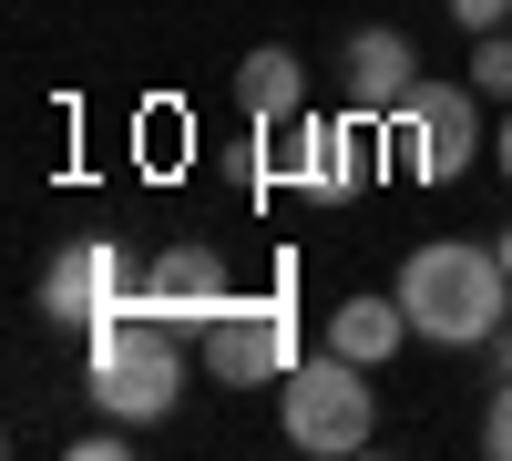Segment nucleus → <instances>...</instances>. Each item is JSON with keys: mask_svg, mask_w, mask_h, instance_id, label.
I'll use <instances>...</instances> for the list:
<instances>
[{"mask_svg": "<svg viewBox=\"0 0 512 461\" xmlns=\"http://www.w3.org/2000/svg\"><path fill=\"white\" fill-rule=\"evenodd\" d=\"M400 339H420L410 308H400V287H390V298H349V308H328V349H338V359H359V369H379Z\"/></svg>", "mask_w": 512, "mask_h": 461, "instance_id": "9b49d317", "label": "nucleus"}, {"mask_svg": "<svg viewBox=\"0 0 512 461\" xmlns=\"http://www.w3.org/2000/svg\"><path fill=\"white\" fill-rule=\"evenodd\" d=\"M113 308H144V277H134V257L113 236H82V246H62L41 267V318L52 328H103Z\"/></svg>", "mask_w": 512, "mask_h": 461, "instance_id": "20e7f679", "label": "nucleus"}, {"mask_svg": "<svg viewBox=\"0 0 512 461\" xmlns=\"http://www.w3.org/2000/svg\"><path fill=\"white\" fill-rule=\"evenodd\" d=\"M451 21H461V31H502L512 0H451Z\"/></svg>", "mask_w": 512, "mask_h": 461, "instance_id": "4468645a", "label": "nucleus"}, {"mask_svg": "<svg viewBox=\"0 0 512 461\" xmlns=\"http://www.w3.org/2000/svg\"><path fill=\"white\" fill-rule=\"evenodd\" d=\"M492 369H502V380H512V318L492 328Z\"/></svg>", "mask_w": 512, "mask_h": 461, "instance_id": "2eb2a0df", "label": "nucleus"}, {"mask_svg": "<svg viewBox=\"0 0 512 461\" xmlns=\"http://www.w3.org/2000/svg\"><path fill=\"white\" fill-rule=\"evenodd\" d=\"M482 451H492V461H512V380H502V390H492V410H482Z\"/></svg>", "mask_w": 512, "mask_h": 461, "instance_id": "ddd939ff", "label": "nucleus"}, {"mask_svg": "<svg viewBox=\"0 0 512 461\" xmlns=\"http://www.w3.org/2000/svg\"><path fill=\"white\" fill-rule=\"evenodd\" d=\"M400 144H410L420 185L472 175V154H482V93H472V82H420L410 113H400Z\"/></svg>", "mask_w": 512, "mask_h": 461, "instance_id": "423d86ee", "label": "nucleus"}, {"mask_svg": "<svg viewBox=\"0 0 512 461\" xmlns=\"http://www.w3.org/2000/svg\"><path fill=\"white\" fill-rule=\"evenodd\" d=\"M472 93H482V103H512V31H482V52H472Z\"/></svg>", "mask_w": 512, "mask_h": 461, "instance_id": "f8f14e48", "label": "nucleus"}, {"mask_svg": "<svg viewBox=\"0 0 512 461\" xmlns=\"http://www.w3.org/2000/svg\"><path fill=\"white\" fill-rule=\"evenodd\" d=\"M236 103H246V123H287V113H308V62H297L287 41H256V52L236 62Z\"/></svg>", "mask_w": 512, "mask_h": 461, "instance_id": "9d476101", "label": "nucleus"}, {"mask_svg": "<svg viewBox=\"0 0 512 461\" xmlns=\"http://www.w3.org/2000/svg\"><path fill=\"white\" fill-rule=\"evenodd\" d=\"M205 359H216V380H287V369H297V308H287V287L226 298L216 328H205Z\"/></svg>", "mask_w": 512, "mask_h": 461, "instance_id": "39448f33", "label": "nucleus"}, {"mask_svg": "<svg viewBox=\"0 0 512 461\" xmlns=\"http://www.w3.org/2000/svg\"><path fill=\"white\" fill-rule=\"evenodd\" d=\"M236 298V287H226V257H216V246H164V257L144 267V308L154 318H175V328H216V308Z\"/></svg>", "mask_w": 512, "mask_h": 461, "instance_id": "6e6552de", "label": "nucleus"}, {"mask_svg": "<svg viewBox=\"0 0 512 461\" xmlns=\"http://www.w3.org/2000/svg\"><path fill=\"white\" fill-rule=\"evenodd\" d=\"M492 164H502V175H512V103H502V134H492Z\"/></svg>", "mask_w": 512, "mask_h": 461, "instance_id": "dca6fc26", "label": "nucleus"}, {"mask_svg": "<svg viewBox=\"0 0 512 461\" xmlns=\"http://www.w3.org/2000/svg\"><path fill=\"white\" fill-rule=\"evenodd\" d=\"M492 246H502V267H512V226H502V236H492Z\"/></svg>", "mask_w": 512, "mask_h": 461, "instance_id": "f3484780", "label": "nucleus"}, {"mask_svg": "<svg viewBox=\"0 0 512 461\" xmlns=\"http://www.w3.org/2000/svg\"><path fill=\"white\" fill-rule=\"evenodd\" d=\"M410 93H420L410 41H400V31H359V41H349V103H359L369 123H400V113H410Z\"/></svg>", "mask_w": 512, "mask_h": 461, "instance_id": "1a4fd4ad", "label": "nucleus"}, {"mask_svg": "<svg viewBox=\"0 0 512 461\" xmlns=\"http://www.w3.org/2000/svg\"><path fill=\"white\" fill-rule=\"evenodd\" d=\"M277 421H287V441H297V451H318V461L369 451V431H379L369 369H359V359H338V349L297 359V369H287V390H277Z\"/></svg>", "mask_w": 512, "mask_h": 461, "instance_id": "7ed1b4c3", "label": "nucleus"}, {"mask_svg": "<svg viewBox=\"0 0 512 461\" xmlns=\"http://www.w3.org/2000/svg\"><path fill=\"white\" fill-rule=\"evenodd\" d=\"M82 390H93L113 421H164L185 400V328L154 308H113L103 328H82Z\"/></svg>", "mask_w": 512, "mask_h": 461, "instance_id": "f03ea898", "label": "nucleus"}, {"mask_svg": "<svg viewBox=\"0 0 512 461\" xmlns=\"http://www.w3.org/2000/svg\"><path fill=\"white\" fill-rule=\"evenodd\" d=\"M400 308H410L420 339H441V349L492 339V328L512 318V267H502V246H472V236H431V246H410V267H400Z\"/></svg>", "mask_w": 512, "mask_h": 461, "instance_id": "f257e3e1", "label": "nucleus"}, {"mask_svg": "<svg viewBox=\"0 0 512 461\" xmlns=\"http://www.w3.org/2000/svg\"><path fill=\"white\" fill-rule=\"evenodd\" d=\"M267 134V164L287 185H308L318 205H338L359 185V134H369V113H349V123H318V113H287V123H256Z\"/></svg>", "mask_w": 512, "mask_h": 461, "instance_id": "0eeeda50", "label": "nucleus"}]
</instances>
